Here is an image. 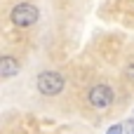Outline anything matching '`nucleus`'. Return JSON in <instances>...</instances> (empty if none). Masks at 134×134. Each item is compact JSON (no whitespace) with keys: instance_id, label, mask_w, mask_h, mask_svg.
Returning <instances> with one entry per match:
<instances>
[{"instance_id":"obj_5","label":"nucleus","mask_w":134,"mask_h":134,"mask_svg":"<svg viewBox=\"0 0 134 134\" xmlns=\"http://www.w3.org/2000/svg\"><path fill=\"white\" fill-rule=\"evenodd\" d=\"M106 134H122V125H113V127H108V132Z\"/></svg>"},{"instance_id":"obj_2","label":"nucleus","mask_w":134,"mask_h":134,"mask_svg":"<svg viewBox=\"0 0 134 134\" xmlns=\"http://www.w3.org/2000/svg\"><path fill=\"white\" fill-rule=\"evenodd\" d=\"M38 16H40V12H38V7H33V5H16L14 9H12V21L16 24V26H33L35 21H38Z\"/></svg>"},{"instance_id":"obj_4","label":"nucleus","mask_w":134,"mask_h":134,"mask_svg":"<svg viewBox=\"0 0 134 134\" xmlns=\"http://www.w3.org/2000/svg\"><path fill=\"white\" fill-rule=\"evenodd\" d=\"M19 71V61H14L12 57H2L0 59V75L2 78H12Z\"/></svg>"},{"instance_id":"obj_6","label":"nucleus","mask_w":134,"mask_h":134,"mask_svg":"<svg viewBox=\"0 0 134 134\" xmlns=\"http://www.w3.org/2000/svg\"><path fill=\"white\" fill-rule=\"evenodd\" d=\"M127 75H130V78L134 80V59L130 61V64H127Z\"/></svg>"},{"instance_id":"obj_3","label":"nucleus","mask_w":134,"mask_h":134,"mask_svg":"<svg viewBox=\"0 0 134 134\" xmlns=\"http://www.w3.org/2000/svg\"><path fill=\"white\" fill-rule=\"evenodd\" d=\"M87 99H90V104H92L94 108H106V106L113 104V90H111L108 85H94V87L90 90Z\"/></svg>"},{"instance_id":"obj_7","label":"nucleus","mask_w":134,"mask_h":134,"mask_svg":"<svg viewBox=\"0 0 134 134\" xmlns=\"http://www.w3.org/2000/svg\"><path fill=\"white\" fill-rule=\"evenodd\" d=\"M127 134H134V122H130V130H127Z\"/></svg>"},{"instance_id":"obj_1","label":"nucleus","mask_w":134,"mask_h":134,"mask_svg":"<svg viewBox=\"0 0 134 134\" xmlns=\"http://www.w3.org/2000/svg\"><path fill=\"white\" fill-rule=\"evenodd\" d=\"M35 82H38V92L45 94V97H57V94L64 90V78H61L59 73H54V71L40 73Z\"/></svg>"}]
</instances>
